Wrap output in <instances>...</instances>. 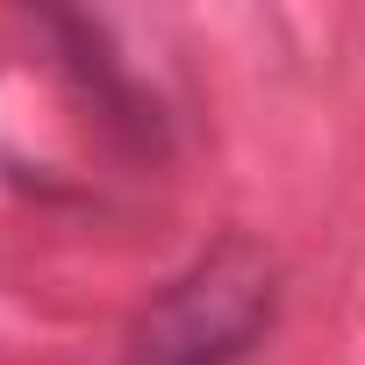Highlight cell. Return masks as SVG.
I'll return each mask as SVG.
<instances>
[{"label":"cell","instance_id":"cell-1","mask_svg":"<svg viewBox=\"0 0 365 365\" xmlns=\"http://www.w3.org/2000/svg\"><path fill=\"white\" fill-rule=\"evenodd\" d=\"M279 308V272L251 237L201 251L129 329L115 365H237Z\"/></svg>","mask_w":365,"mask_h":365}]
</instances>
